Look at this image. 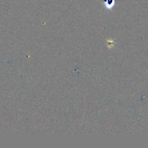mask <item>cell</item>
<instances>
[{
  "label": "cell",
  "mask_w": 148,
  "mask_h": 148,
  "mask_svg": "<svg viewBox=\"0 0 148 148\" xmlns=\"http://www.w3.org/2000/svg\"><path fill=\"white\" fill-rule=\"evenodd\" d=\"M103 5L108 10H111L116 3V0H103Z\"/></svg>",
  "instance_id": "cell-1"
}]
</instances>
